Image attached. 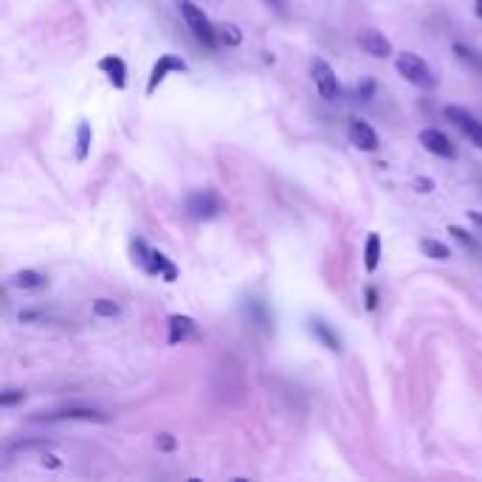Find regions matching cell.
<instances>
[{"mask_svg":"<svg viewBox=\"0 0 482 482\" xmlns=\"http://www.w3.org/2000/svg\"><path fill=\"white\" fill-rule=\"evenodd\" d=\"M175 3H178V8H181V17H184L187 28L192 31V37H195L204 48L215 51V48L221 45V40H218V25H212V20L204 14V8H201L198 3H192V0H175Z\"/></svg>","mask_w":482,"mask_h":482,"instance_id":"obj_1","label":"cell"},{"mask_svg":"<svg viewBox=\"0 0 482 482\" xmlns=\"http://www.w3.org/2000/svg\"><path fill=\"white\" fill-rule=\"evenodd\" d=\"M395 68H398V74H401L406 82H412L415 88H423V90H426V88H435V74H432L429 62H426L421 54H415V51L398 54Z\"/></svg>","mask_w":482,"mask_h":482,"instance_id":"obj_2","label":"cell"},{"mask_svg":"<svg viewBox=\"0 0 482 482\" xmlns=\"http://www.w3.org/2000/svg\"><path fill=\"white\" fill-rule=\"evenodd\" d=\"M184 206L192 221H215L223 212V198L215 189H195L187 195Z\"/></svg>","mask_w":482,"mask_h":482,"instance_id":"obj_3","label":"cell"},{"mask_svg":"<svg viewBox=\"0 0 482 482\" xmlns=\"http://www.w3.org/2000/svg\"><path fill=\"white\" fill-rule=\"evenodd\" d=\"M310 76H313V85H316V90H319L322 99H327V102L339 99V93H341L339 76H336V71L322 57H313L310 59Z\"/></svg>","mask_w":482,"mask_h":482,"instance_id":"obj_4","label":"cell"},{"mask_svg":"<svg viewBox=\"0 0 482 482\" xmlns=\"http://www.w3.org/2000/svg\"><path fill=\"white\" fill-rule=\"evenodd\" d=\"M187 71H189V65H187V59H184V57H178V54H161V57L155 59L153 71H150V79H147V96H153V93L158 90V85H161L170 74H187Z\"/></svg>","mask_w":482,"mask_h":482,"instance_id":"obj_5","label":"cell"},{"mask_svg":"<svg viewBox=\"0 0 482 482\" xmlns=\"http://www.w3.org/2000/svg\"><path fill=\"white\" fill-rule=\"evenodd\" d=\"M443 116L452 122V124H457L460 130H463V136L474 144V147H480L482 150V122L480 119H474L469 110H463V107H454V105H449V107H443Z\"/></svg>","mask_w":482,"mask_h":482,"instance_id":"obj_6","label":"cell"},{"mask_svg":"<svg viewBox=\"0 0 482 482\" xmlns=\"http://www.w3.org/2000/svg\"><path fill=\"white\" fill-rule=\"evenodd\" d=\"M347 139H350V144L355 147V150H361V153H375L378 150V133L372 130V124L370 122H364V119H358V116H353L350 119V124H347Z\"/></svg>","mask_w":482,"mask_h":482,"instance_id":"obj_7","label":"cell"},{"mask_svg":"<svg viewBox=\"0 0 482 482\" xmlns=\"http://www.w3.org/2000/svg\"><path fill=\"white\" fill-rule=\"evenodd\" d=\"M34 421H85V423H107V415L99 412V409H88V406H65V409H57V412H48V415H37Z\"/></svg>","mask_w":482,"mask_h":482,"instance_id":"obj_8","label":"cell"},{"mask_svg":"<svg viewBox=\"0 0 482 482\" xmlns=\"http://www.w3.org/2000/svg\"><path fill=\"white\" fill-rule=\"evenodd\" d=\"M421 144H423V150H429L432 155H437V158H457V150H454V144H452V139L443 133V130H435V127H426V130H421Z\"/></svg>","mask_w":482,"mask_h":482,"instance_id":"obj_9","label":"cell"},{"mask_svg":"<svg viewBox=\"0 0 482 482\" xmlns=\"http://www.w3.org/2000/svg\"><path fill=\"white\" fill-rule=\"evenodd\" d=\"M355 42H358L370 57H375V59L392 57V42H389V40L384 37V31H378V28H364V31H358Z\"/></svg>","mask_w":482,"mask_h":482,"instance_id":"obj_10","label":"cell"},{"mask_svg":"<svg viewBox=\"0 0 482 482\" xmlns=\"http://www.w3.org/2000/svg\"><path fill=\"white\" fill-rule=\"evenodd\" d=\"M167 327H170V336H167L170 344H184V341H189V339L198 336L195 319L192 316H184V313H172L167 319Z\"/></svg>","mask_w":482,"mask_h":482,"instance_id":"obj_11","label":"cell"},{"mask_svg":"<svg viewBox=\"0 0 482 482\" xmlns=\"http://www.w3.org/2000/svg\"><path fill=\"white\" fill-rule=\"evenodd\" d=\"M99 71L107 76V82L116 88V90H124L127 88V65L119 54H107L99 59Z\"/></svg>","mask_w":482,"mask_h":482,"instance_id":"obj_12","label":"cell"},{"mask_svg":"<svg viewBox=\"0 0 482 482\" xmlns=\"http://www.w3.org/2000/svg\"><path fill=\"white\" fill-rule=\"evenodd\" d=\"M307 330H310V336H313L322 347H327L330 353H341V336H339L324 319H310Z\"/></svg>","mask_w":482,"mask_h":482,"instance_id":"obj_13","label":"cell"},{"mask_svg":"<svg viewBox=\"0 0 482 482\" xmlns=\"http://www.w3.org/2000/svg\"><path fill=\"white\" fill-rule=\"evenodd\" d=\"M8 285L17 288V290H40V288L48 285V279H45V274H40L34 268H23V271H14L8 276Z\"/></svg>","mask_w":482,"mask_h":482,"instance_id":"obj_14","label":"cell"},{"mask_svg":"<svg viewBox=\"0 0 482 482\" xmlns=\"http://www.w3.org/2000/svg\"><path fill=\"white\" fill-rule=\"evenodd\" d=\"M147 274H158V276H164V282H175V279H178L175 262H172L167 254H161V251H153V254H150Z\"/></svg>","mask_w":482,"mask_h":482,"instance_id":"obj_15","label":"cell"},{"mask_svg":"<svg viewBox=\"0 0 482 482\" xmlns=\"http://www.w3.org/2000/svg\"><path fill=\"white\" fill-rule=\"evenodd\" d=\"M378 262H381V237L375 232L367 235L364 242V271L367 274H375L378 271Z\"/></svg>","mask_w":482,"mask_h":482,"instance_id":"obj_16","label":"cell"},{"mask_svg":"<svg viewBox=\"0 0 482 482\" xmlns=\"http://www.w3.org/2000/svg\"><path fill=\"white\" fill-rule=\"evenodd\" d=\"M90 141H93V130H90V122H79L76 127V161H85L88 153H90Z\"/></svg>","mask_w":482,"mask_h":482,"instance_id":"obj_17","label":"cell"},{"mask_svg":"<svg viewBox=\"0 0 482 482\" xmlns=\"http://www.w3.org/2000/svg\"><path fill=\"white\" fill-rule=\"evenodd\" d=\"M421 245V251L426 254V257H432V259H449L452 257V251H449V245L446 242H440V240H432V237H423V240L418 242Z\"/></svg>","mask_w":482,"mask_h":482,"instance_id":"obj_18","label":"cell"},{"mask_svg":"<svg viewBox=\"0 0 482 482\" xmlns=\"http://www.w3.org/2000/svg\"><path fill=\"white\" fill-rule=\"evenodd\" d=\"M218 40H221V45L235 48V45H240L242 42V31L235 25V23H221V25H218Z\"/></svg>","mask_w":482,"mask_h":482,"instance_id":"obj_19","label":"cell"},{"mask_svg":"<svg viewBox=\"0 0 482 482\" xmlns=\"http://www.w3.org/2000/svg\"><path fill=\"white\" fill-rule=\"evenodd\" d=\"M90 310H93V316H99V319H113V316H119V302H113V299H96L93 305H90Z\"/></svg>","mask_w":482,"mask_h":482,"instance_id":"obj_20","label":"cell"},{"mask_svg":"<svg viewBox=\"0 0 482 482\" xmlns=\"http://www.w3.org/2000/svg\"><path fill=\"white\" fill-rule=\"evenodd\" d=\"M130 251H133V262L141 268V271H147V265H150V254H153V248H147V242L141 240V237H136V240L130 242Z\"/></svg>","mask_w":482,"mask_h":482,"instance_id":"obj_21","label":"cell"},{"mask_svg":"<svg viewBox=\"0 0 482 482\" xmlns=\"http://www.w3.org/2000/svg\"><path fill=\"white\" fill-rule=\"evenodd\" d=\"M155 449L164 452V454H172V452L178 449V437H175L172 432H158V435H155Z\"/></svg>","mask_w":482,"mask_h":482,"instance_id":"obj_22","label":"cell"},{"mask_svg":"<svg viewBox=\"0 0 482 482\" xmlns=\"http://www.w3.org/2000/svg\"><path fill=\"white\" fill-rule=\"evenodd\" d=\"M23 401H25V392L23 389H6V392H0V406L3 409H11V406H17Z\"/></svg>","mask_w":482,"mask_h":482,"instance_id":"obj_23","label":"cell"},{"mask_svg":"<svg viewBox=\"0 0 482 482\" xmlns=\"http://www.w3.org/2000/svg\"><path fill=\"white\" fill-rule=\"evenodd\" d=\"M355 93H358V99H361V102H370V99L375 96V79H370V76H367V79H361V82H358V88H355Z\"/></svg>","mask_w":482,"mask_h":482,"instance_id":"obj_24","label":"cell"},{"mask_svg":"<svg viewBox=\"0 0 482 482\" xmlns=\"http://www.w3.org/2000/svg\"><path fill=\"white\" fill-rule=\"evenodd\" d=\"M449 235H452V237H454L457 242H463L466 248H477V240H474V237H471L466 229H460V226H449Z\"/></svg>","mask_w":482,"mask_h":482,"instance_id":"obj_25","label":"cell"},{"mask_svg":"<svg viewBox=\"0 0 482 482\" xmlns=\"http://www.w3.org/2000/svg\"><path fill=\"white\" fill-rule=\"evenodd\" d=\"M364 305H367V310H375L378 307V290L372 285H367V290H364Z\"/></svg>","mask_w":482,"mask_h":482,"instance_id":"obj_26","label":"cell"},{"mask_svg":"<svg viewBox=\"0 0 482 482\" xmlns=\"http://www.w3.org/2000/svg\"><path fill=\"white\" fill-rule=\"evenodd\" d=\"M415 187H418V192H423V195H426V192H432V189H435V181H432V178H415Z\"/></svg>","mask_w":482,"mask_h":482,"instance_id":"obj_27","label":"cell"},{"mask_svg":"<svg viewBox=\"0 0 482 482\" xmlns=\"http://www.w3.org/2000/svg\"><path fill=\"white\" fill-rule=\"evenodd\" d=\"M42 466H48V469H59L62 463H59V457H57V454H42Z\"/></svg>","mask_w":482,"mask_h":482,"instance_id":"obj_28","label":"cell"},{"mask_svg":"<svg viewBox=\"0 0 482 482\" xmlns=\"http://www.w3.org/2000/svg\"><path fill=\"white\" fill-rule=\"evenodd\" d=\"M469 221H471L474 229H480V235H482V212H469Z\"/></svg>","mask_w":482,"mask_h":482,"instance_id":"obj_29","label":"cell"},{"mask_svg":"<svg viewBox=\"0 0 482 482\" xmlns=\"http://www.w3.org/2000/svg\"><path fill=\"white\" fill-rule=\"evenodd\" d=\"M474 14H477V17H482V0H477V3H474Z\"/></svg>","mask_w":482,"mask_h":482,"instance_id":"obj_30","label":"cell"},{"mask_svg":"<svg viewBox=\"0 0 482 482\" xmlns=\"http://www.w3.org/2000/svg\"><path fill=\"white\" fill-rule=\"evenodd\" d=\"M265 3H279V0H265Z\"/></svg>","mask_w":482,"mask_h":482,"instance_id":"obj_31","label":"cell"}]
</instances>
